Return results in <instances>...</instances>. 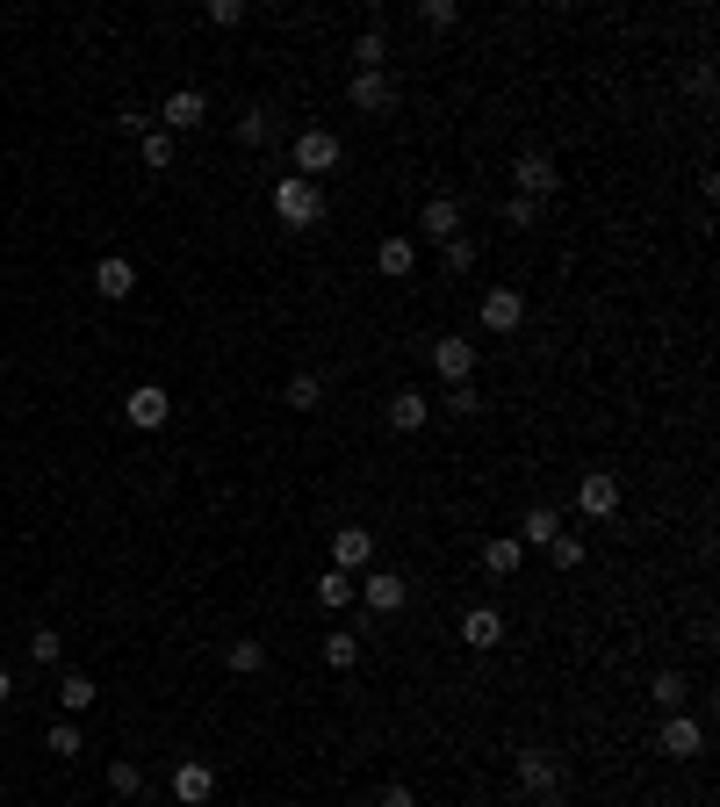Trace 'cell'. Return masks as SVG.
<instances>
[{
  "label": "cell",
  "mask_w": 720,
  "mask_h": 807,
  "mask_svg": "<svg viewBox=\"0 0 720 807\" xmlns=\"http://www.w3.org/2000/svg\"><path fill=\"white\" fill-rule=\"evenodd\" d=\"M274 217H282L288 232H310V224L325 217V188L303 180V174H282V180H274Z\"/></svg>",
  "instance_id": "1"
},
{
  "label": "cell",
  "mask_w": 720,
  "mask_h": 807,
  "mask_svg": "<svg viewBox=\"0 0 720 807\" xmlns=\"http://www.w3.org/2000/svg\"><path fill=\"white\" fill-rule=\"evenodd\" d=\"M346 159V145H339V130H325V124H310V130H303L296 137V174L303 180H317V188H325V174H332V166H339Z\"/></svg>",
  "instance_id": "2"
},
{
  "label": "cell",
  "mask_w": 720,
  "mask_h": 807,
  "mask_svg": "<svg viewBox=\"0 0 720 807\" xmlns=\"http://www.w3.org/2000/svg\"><path fill=\"white\" fill-rule=\"evenodd\" d=\"M354 599H361L375 620H389V613H404V599H411V577L375 570V577H361V584H354Z\"/></svg>",
  "instance_id": "3"
},
{
  "label": "cell",
  "mask_w": 720,
  "mask_h": 807,
  "mask_svg": "<svg viewBox=\"0 0 720 807\" xmlns=\"http://www.w3.org/2000/svg\"><path fill=\"white\" fill-rule=\"evenodd\" d=\"M562 188V166L548 159V151H519L512 159V195H533V203H541V195H555Z\"/></svg>",
  "instance_id": "4"
},
{
  "label": "cell",
  "mask_w": 720,
  "mask_h": 807,
  "mask_svg": "<svg viewBox=\"0 0 720 807\" xmlns=\"http://www.w3.org/2000/svg\"><path fill=\"white\" fill-rule=\"evenodd\" d=\"M122 419H130V425H137V433H159V425H166V419H174V397H166V390H159V383H137V390H130V397H122Z\"/></svg>",
  "instance_id": "5"
},
{
  "label": "cell",
  "mask_w": 720,
  "mask_h": 807,
  "mask_svg": "<svg viewBox=\"0 0 720 807\" xmlns=\"http://www.w3.org/2000/svg\"><path fill=\"white\" fill-rule=\"evenodd\" d=\"M655 750L684 765V757H699V750H707V728H699L692 713H663V728H655Z\"/></svg>",
  "instance_id": "6"
},
{
  "label": "cell",
  "mask_w": 720,
  "mask_h": 807,
  "mask_svg": "<svg viewBox=\"0 0 720 807\" xmlns=\"http://www.w3.org/2000/svg\"><path fill=\"white\" fill-rule=\"evenodd\" d=\"M476 317H483V332H497V339H512V332L526 325V296H519V288H490Z\"/></svg>",
  "instance_id": "7"
},
{
  "label": "cell",
  "mask_w": 720,
  "mask_h": 807,
  "mask_svg": "<svg viewBox=\"0 0 720 807\" xmlns=\"http://www.w3.org/2000/svg\"><path fill=\"white\" fill-rule=\"evenodd\" d=\"M203 116H209V95H203V87H174V95L159 101V130L166 137H174V130H195Z\"/></svg>",
  "instance_id": "8"
},
{
  "label": "cell",
  "mask_w": 720,
  "mask_h": 807,
  "mask_svg": "<svg viewBox=\"0 0 720 807\" xmlns=\"http://www.w3.org/2000/svg\"><path fill=\"white\" fill-rule=\"evenodd\" d=\"M576 512H584V520H612V512H620V476L591 469V476L576 483Z\"/></svg>",
  "instance_id": "9"
},
{
  "label": "cell",
  "mask_w": 720,
  "mask_h": 807,
  "mask_svg": "<svg viewBox=\"0 0 720 807\" xmlns=\"http://www.w3.org/2000/svg\"><path fill=\"white\" fill-rule=\"evenodd\" d=\"M346 101H354L361 116H389V109H396V80H389V72H354Z\"/></svg>",
  "instance_id": "10"
},
{
  "label": "cell",
  "mask_w": 720,
  "mask_h": 807,
  "mask_svg": "<svg viewBox=\"0 0 720 807\" xmlns=\"http://www.w3.org/2000/svg\"><path fill=\"white\" fill-rule=\"evenodd\" d=\"M519 786H526L533 800L555 794V786H562V757L555 750H519Z\"/></svg>",
  "instance_id": "11"
},
{
  "label": "cell",
  "mask_w": 720,
  "mask_h": 807,
  "mask_svg": "<svg viewBox=\"0 0 720 807\" xmlns=\"http://www.w3.org/2000/svg\"><path fill=\"white\" fill-rule=\"evenodd\" d=\"M433 375H440V383H469V375H476V346H469V339H454V332H447V339H440L433 346Z\"/></svg>",
  "instance_id": "12"
},
{
  "label": "cell",
  "mask_w": 720,
  "mask_h": 807,
  "mask_svg": "<svg viewBox=\"0 0 720 807\" xmlns=\"http://www.w3.org/2000/svg\"><path fill=\"white\" fill-rule=\"evenodd\" d=\"M367 562H375V534H367V526H339V534H332V570H367Z\"/></svg>",
  "instance_id": "13"
},
{
  "label": "cell",
  "mask_w": 720,
  "mask_h": 807,
  "mask_svg": "<svg viewBox=\"0 0 720 807\" xmlns=\"http://www.w3.org/2000/svg\"><path fill=\"white\" fill-rule=\"evenodd\" d=\"M418 232L433 238V246H447V238H462V203H454V195H433V203L418 209Z\"/></svg>",
  "instance_id": "14"
},
{
  "label": "cell",
  "mask_w": 720,
  "mask_h": 807,
  "mask_svg": "<svg viewBox=\"0 0 720 807\" xmlns=\"http://www.w3.org/2000/svg\"><path fill=\"white\" fill-rule=\"evenodd\" d=\"M95 288H101V303H122L137 288V267L122 260V253H101V260H95Z\"/></svg>",
  "instance_id": "15"
},
{
  "label": "cell",
  "mask_w": 720,
  "mask_h": 807,
  "mask_svg": "<svg viewBox=\"0 0 720 807\" xmlns=\"http://www.w3.org/2000/svg\"><path fill=\"white\" fill-rule=\"evenodd\" d=\"M174 800H180V807H203V800H217V771H209V765H195V757H188V765L174 771Z\"/></svg>",
  "instance_id": "16"
},
{
  "label": "cell",
  "mask_w": 720,
  "mask_h": 807,
  "mask_svg": "<svg viewBox=\"0 0 720 807\" xmlns=\"http://www.w3.org/2000/svg\"><path fill=\"white\" fill-rule=\"evenodd\" d=\"M462 642L469 649H497L504 642V613H497V606H469V613H462Z\"/></svg>",
  "instance_id": "17"
},
{
  "label": "cell",
  "mask_w": 720,
  "mask_h": 807,
  "mask_svg": "<svg viewBox=\"0 0 720 807\" xmlns=\"http://www.w3.org/2000/svg\"><path fill=\"white\" fill-rule=\"evenodd\" d=\"M375 267L389 274V282H411V267H418V246H411L404 232H389V238L375 246Z\"/></svg>",
  "instance_id": "18"
},
{
  "label": "cell",
  "mask_w": 720,
  "mask_h": 807,
  "mask_svg": "<svg viewBox=\"0 0 720 807\" xmlns=\"http://www.w3.org/2000/svg\"><path fill=\"white\" fill-rule=\"evenodd\" d=\"M555 534H562V512L555 505H533L526 520H519V548H548Z\"/></svg>",
  "instance_id": "19"
},
{
  "label": "cell",
  "mask_w": 720,
  "mask_h": 807,
  "mask_svg": "<svg viewBox=\"0 0 720 807\" xmlns=\"http://www.w3.org/2000/svg\"><path fill=\"white\" fill-rule=\"evenodd\" d=\"M519 562H526V548H519V534H497V541H483V570H490V577H519Z\"/></svg>",
  "instance_id": "20"
},
{
  "label": "cell",
  "mask_w": 720,
  "mask_h": 807,
  "mask_svg": "<svg viewBox=\"0 0 720 807\" xmlns=\"http://www.w3.org/2000/svg\"><path fill=\"white\" fill-rule=\"evenodd\" d=\"M425 419H433V404H425L418 390H396V397H389V425H396V433H418Z\"/></svg>",
  "instance_id": "21"
},
{
  "label": "cell",
  "mask_w": 720,
  "mask_h": 807,
  "mask_svg": "<svg viewBox=\"0 0 720 807\" xmlns=\"http://www.w3.org/2000/svg\"><path fill=\"white\" fill-rule=\"evenodd\" d=\"M95 699H101V685L87 678V671H66V678H58V707H66V713H87Z\"/></svg>",
  "instance_id": "22"
},
{
  "label": "cell",
  "mask_w": 720,
  "mask_h": 807,
  "mask_svg": "<svg viewBox=\"0 0 720 807\" xmlns=\"http://www.w3.org/2000/svg\"><path fill=\"white\" fill-rule=\"evenodd\" d=\"M282 404H288V411H317V404H325V375H310V368H303V375H288Z\"/></svg>",
  "instance_id": "23"
},
{
  "label": "cell",
  "mask_w": 720,
  "mask_h": 807,
  "mask_svg": "<svg viewBox=\"0 0 720 807\" xmlns=\"http://www.w3.org/2000/svg\"><path fill=\"white\" fill-rule=\"evenodd\" d=\"M224 663H231L238 678H253V671H267V642H259V634H238L231 649H224Z\"/></svg>",
  "instance_id": "24"
},
{
  "label": "cell",
  "mask_w": 720,
  "mask_h": 807,
  "mask_svg": "<svg viewBox=\"0 0 720 807\" xmlns=\"http://www.w3.org/2000/svg\"><path fill=\"white\" fill-rule=\"evenodd\" d=\"M317 606H325V613H346V606H354V577L325 570V577H317Z\"/></svg>",
  "instance_id": "25"
},
{
  "label": "cell",
  "mask_w": 720,
  "mask_h": 807,
  "mask_svg": "<svg viewBox=\"0 0 720 807\" xmlns=\"http://www.w3.org/2000/svg\"><path fill=\"white\" fill-rule=\"evenodd\" d=\"M354 66L361 72H389V43H382V29H361V37H354Z\"/></svg>",
  "instance_id": "26"
},
{
  "label": "cell",
  "mask_w": 720,
  "mask_h": 807,
  "mask_svg": "<svg viewBox=\"0 0 720 807\" xmlns=\"http://www.w3.org/2000/svg\"><path fill=\"white\" fill-rule=\"evenodd\" d=\"M325 663H332V671H354V663H361V634L332 628V634H325Z\"/></svg>",
  "instance_id": "27"
},
{
  "label": "cell",
  "mask_w": 720,
  "mask_h": 807,
  "mask_svg": "<svg viewBox=\"0 0 720 807\" xmlns=\"http://www.w3.org/2000/svg\"><path fill=\"white\" fill-rule=\"evenodd\" d=\"M43 750H51V757H80V750H87L80 721H51V736H43Z\"/></svg>",
  "instance_id": "28"
},
{
  "label": "cell",
  "mask_w": 720,
  "mask_h": 807,
  "mask_svg": "<svg viewBox=\"0 0 720 807\" xmlns=\"http://www.w3.org/2000/svg\"><path fill=\"white\" fill-rule=\"evenodd\" d=\"M267 137H274V109H259V101H253V109L238 116V145H267Z\"/></svg>",
  "instance_id": "29"
},
{
  "label": "cell",
  "mask_w": 720,
  "mask_h": 807,
  "mask_svg": "<svg viewBox=\"0 0 720 807\" xmlns=\"http://www.w3.org/2000/svg\"><path fill=\"white\" fill-rule=\"evenodd\" d=\"M649 699H655V707H663V713H684V678H678V671H655Z\"/></svg>",
  "instance_id": "30"
},
{
  "label": "cell",
  "mask_w": 720,
  "mask_h": 807,
  "mask_svg": "<svg viewBox=\"0 0 720 807\" xmlns=\"http://www.w3.org/2000/svg\"><path fill=\"white\" fill-rule=\"evenodd\" d=\"M137 145H145V166H151V174H166V166H174V137H166L159 124H151L145 137H137Z\"/></svg>",
  "instance_id": "31"
},
{
  "label": "cell",
  "mask_w": 720,
  "mask_h": 807,
  "mask_svg": "<svg viewBox=\"0 0 720 807\" xmlns=\"http://www.w3.org/2000/svg\"><path fill=\"white\" fill-rule=\"evenodd\" d=\"M109 794H116V800H130V794H145V771H137V765H130V757H116V765H109Z\"/></svg>",
  "instance_id": "32"
},
{
  "label": "cell",
  "mask_w": 720,
  "mask_h": 807,
  "mask_svg": "<svg viewBox=\"0 0 720 807\" xmlns=\"http://www.w3.org/2000/svg\"><path fill=\"white\" fill-rule=\"evenodd\" d=\"M504 224H512V232H533V224H541V203H533V195H504Z\"/></svg>",
  "instance_id": "33"
},
{
  "label": "cell",
  "mask_w": 720,
  "mask_h": 807,
  "mask_svg": "<svg viewBox=\"0 0 720 807\" xmlns=\"http://www.w3.org/2000/svg\"><path fill=\"white\" fill-rule=\"evenodd\" d=\"M58 657H66V634H58V628H37V634H29V663H58Z\"/></svg>",
  "instance_id": "34"
},
{
  "label": "cell",
  "mask_w": 720,
  "mask_h": 807,
  "mask_svg": "<svg viewBox=\"0 0 720 807\" xmlns=\"http://www.w3.org/2000/svg\"><path fill=\"white\" fill-rule=\"evenodd\" d=\"M548 562H555V570H584V541H576V534H555V541H548Z\"/></svg>",
  "instance_id": "35"
},
{
  "label": "cell",
  "mask_w": 720,
  "mask_h": 807,
  "mask_svg": "<svg viewBox=\"0 0 720 807\" xmlns=\"http://www.w3.org/2000/svg\"><path fill=\"white\" fill-rule=\"evenodd\" d=\"M440 260H447V274H469V267H476V238H447V246H440Z\"/></svg>",
  "instance_id": "36"
},
{
  "label": "cell",
  "mask_w": 720,
  "mask_h": 807,
  "mask_svg": "<svg viewBox=\"0 0 720 807\" xmlns=\"http://www.w3.org/2000/svg\"><path fill=\"white\" fill-rule=\"evenodd\" d=\"M203 22H209V29H238V22H245V0H209Z\"/></svg>",
  "instance_id": "37"
},
{
  "label": "cell",
  "mask_w": 720,
  "mask_h": 807,
  "mask_svg": "<svg viewBox=\"0 0 720 807\" xmlns=\"http://www.w3.org/2000/svg\"><path fill=\"white\" fill-rule=\"evenodd\" d=\"M418 22H425V29H454V22H462V8H454V0H425Z\"/></svg>",
  "instance_id": "38"
},
{
  "label": "cell",
  "mask_w": 720,
  "mask_h": 807,
  "mask_svg": "<svg viewBox=\"0 0 720 807\" xmlns=\"http://www.w3.org/2000/svg\"><path fill=\"white\" fill-rule=\"evenodd\" d=\"M447 411H454V419H476V411H483V397H476L469 383H454V390H447Z\"/></svg>",
  "instance_id": "39"
},
{
  "label": "cell",
  "mask_w": 720,
  "mask_h": 807,
  "mask_svg": "<svg viewBox=\"0 0 720 807\" xmlns=\"http://www.w3.org/2000/svg\"><path fill=\"white\" fill-rule=\"evenodd\" d=\"M116 130H130V137H145V130H151V116H145V109H116Z\"/></svg>",
  "instance_id": "40"
},
{
  "label": "cell",
  "mask_w": 720,
  "mask_h": 807,
  "mask_svg": "<svg viewBox=\"0 0 720 807\" xmlns=\"http://www.w3.org/2000/svg\"><path fill=\"white\" fill-rule=\"evenodd\" d=\"M382 807H418V794L411 786H382Z\"/></svg>",
  "instance_id": "41"
},
{
  "label": "cell",
  "mask_w": 720,
  "mask_h": 807,
  "mask_svg": "<svg viewBox=\"0 0 720 807\" xmlns=\"http://www.w3.org/2000/svg\"><path fill=\"white\" fill-rule=\"evenodd\" d=\"M8 699H14V678H8V663H0V707H8Z\"/></svg>",
  "instance_id": "42"
},
{
  "label": "cell",
  "mask_w": 720,
  "mask_h": 807,
  "mask_svg": "<svg viewBox=\"0 0 720 807\" xmlns=\"http://www.w3.org/2000/svg\"><path fill=\"white\" fill-rule=\"evenodd\" d=\"M533 807H570V800H562V794H541V800H533Z\"/></svg>",
  "instance_id": "43"
}]
</instances>
